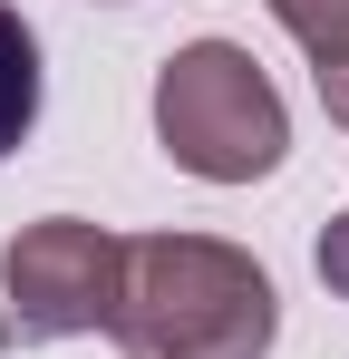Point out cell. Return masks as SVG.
<instances>
[{"mask_svg": "<svg viewBox=\"0 0 349 359\" xmlns=\"http://www.w3.org/2000/svg\"><path fill=\"white\" fill-rule=\"evenodd\" d=\"M107 330L136 359H262L282 340V292L224 233H136Z\"/></svg>", "mask_w": 349, "mask_h": 359, "instance_id": "1", "label": "cell"}, {"mask_svg": "<svg viewBox=\"0 0 349 359\" xmlns=\"http://www.w3.org/2000/svg\"><path fill=\"white\" fill-rule=\"evenodd\" d=\"M116 282H126V233L88 224V214L20 224L0 252V350H49L78 330H107Z\"/></svg>", "mask_w": 349, "mask_h": 359, "instance_id": "3", "label": "cell"}, {"mask_svg": "<svg viewBox=\"0 0 349 359\" xmlns=\"http://www.w3.org/2000/svg\"><path fill=\"white\" fill-rule=\"evenodd\" d=\"M262 10L282 20L310 59H340V49H349V0H262Z\"/></svg>", "mask_w": 349, "mask_h": 359, "instance_id": "5", "label": "cell"}, {"mask_svg": "<svg viewBox=\"0 0 349 359\" xmlns=\"http://www.w3.org/2000/svg\"><path fill=\"white\" fill-rule=\"evenodd\" d=\"M310 78H320V107H330V126L349 136V49H340V59H310Z\"/></svg>", "mask_w": 349, "mask_h": 359, "instance_id": "7", "label": "cell"}, {"mask_svg": "<svg viewBox=\"0 0 349 359\" xmlns=\"http://www.w3.org/2000/svg\"><path fill=\"white\" fill-rule=\"evenodd\" d=\"M156 146L204 184H262L291 156V107L233 39H184L156 68Z\"/></svg>", "mask_w": 349, "mask_h": 359, "instance_id": "2", "label": "cell"}, {"mask_svg": "<svg viewBox=\"0 0 349 359\" xmlns=\"http://www.w3.org/2000/svg\"><path fill=\"white\" fill-rule=\"evenodd\" d=\"M320 282L349 301V214H330V224H320Z\"/></svg>", "mask_w": 349, "mask_h": 359, "instance_id": "6", "label": "cell"}, {"mask_svg": "<svg viewBox=\"0 0 349 359\" xmlns=\"http://www.w3.org/2000/svg\"><path fill=\"white\" fill-rule=\"evenodd\" d=\"M39 126V29L0 0V156H20Z\"/></svg>", "mask_w": 349, "mask_h": 359, "instance_id": "4", "label": "cell"}]
</instances>
